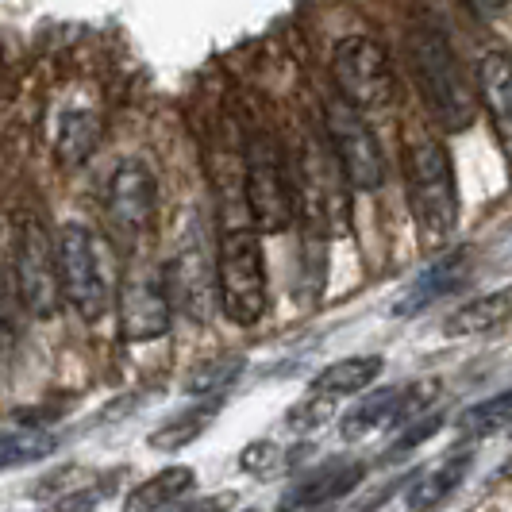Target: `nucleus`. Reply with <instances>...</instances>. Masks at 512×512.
Instances as JSON below:
<instances>
[{"mask_svg": "<svg viewBox=\"0 0 512 512\" xmlns=\"http://www.w3.org/2000/svg\"><path fill=\"white\" fill-rule=\"evenodd\" d=\"M332 409H335L332 397H316V393H312V397H305L301 405H293V409H289L285 424H289L293 432H312V428H320V424L332 416Z\"/></svg>", "mask_w": 512, "mask_h": 512, "instance_id": "393cba45", "label": "nucleus"}, {"mask_svg": "<svg viewBox=\"0 0 512 512\" xmlns=\"http://www.w3.org/2000/svg\"><path fill=\"white\" fill-rule=\"evenodd\" d=\"M409 70L416 77V89L436 116L439 128L462 131L474 124L478 116V97L470 89V77L462 70L459 54L447 43V35L428 24H416L405 39Z\"/></svg>", "mask_w": 512, "mask_h": 512, "instance_id": "f257e3e1", "label": "nucleus"}, {"mask_svg": "<svg viewBox=\"0 0 512 512\" xmlns=\"http://www.w3.org/2000/svg\"><path fill=\"white\" fill-rule=\"evenodd\" d=\"M216 305L231 324L251 328L270 308L266 255L255 231H228L216 251Z\"/></svg>", "mask_w": 512, "mask_h": 512, "instance_id": "20e7f679", "label": "nucleus"}, {"mask_svg": "<svg viewBox=\"0 0 512 512\" xmlns=\"http://www.w3.org/2000/svg\"><path fill=\"white\" fill-rule=\"evenodd\" d=\"M335 93L359 112H378L397 97V74L378 39L370 35H347L332 51Z\"/></svg>", "mask_w": 512, "mask_h": 512, "instance_id": "39448f33", "label": "nucleus"}, {"mask_svg": "<svg viewBox=\"0 0 512 512\" xmlns=\"http://www.w3.org/2000/svg\"><path fill=\"white\" fill-rule=\"evenodd\" d=\"M101 135H104V128L93 112H85V108H70V112H62V120H58L54 158H58L62 166H81V162H89V158L97 154Z\"/></svg>", "mask_w": 512, "mask_h": 512, "instance_id": "dca6fc26", "label": "nucleus"}, {"mask_svg": "<svg viewBox=\"0 0 512 512\" xmlns=\"http://www.w3.org/2000/svg\"><path fill=\"white\" fill-rule=\"evenodd\" d=\"M509 316H512V285H505V289H493L486 297H474L470 305L455 308L447 316L443 332L455 335V339L459 335H486L493 328H501Z\"/></svg>", "mask_w": 512, "mask_h": 512, "instance_id": "a211bd4d", "label": "nucleus"}, {"mask_svg": "<svg viewBox=\"0 0 512 512\" xmlns=\"http://www.w3.org/2000/svg\"><path fill=\"white\" fill-rule=\"evenodd\" d=\"M324 128H328V139H332L343 178L351 181L355 189H366V193L382 189L385 181L382 143H378L374 128L362 120L359 108H351V104L335 93V97L324 101Z\"/></svg>", "mask_w": 512, "mask_h": 512, "instance_id": "423d86ee", "label": "nucleus"}, {"mask_svg": "<svg viewBox=\"0 0 512 512\" xmlns=\"http://www.w3.org/2000/svg\"><path fill=\"white\" fill-rule=\"evenodd\" d=\"M439 424H443V416H439V412H432L428 420H416L409 432H405V436L389 447V459H393V455H405V451H412V447H420L424 439H432L439 432Z\"/></svg>", "mask_w": 512, "mask_h": 512, "instance_id": "bb28decb", "label": "nucleus"}, {"mask_svg": "<svg viewBox=\"0 0 512 512\" xmlns=\"http://www.w3.org/2000/svg\"><path fill=\"white\" fill-rule=\"evenodd\" d=\"M162 278H166L170 305H178L193 324L212 320V285H216V270H212V258H208L201 228H193L185 235V243L178 247L174 262L162 270Z\"/></svg>", "mask_w": 512, "mask_h": 512, "instance_id": "9b49d317", "label": "nucleus"}, {"mask_svg": "<svg viewBox=\"0 0 512 512\" xmlns=\"http://www.w3.org/2000/svg\"><path fill=\"white\" fill-rule=\"evenodd\" d=\"M470 462H474V455L470 451H459V455H451L447 462H439L436 470H428L416 486L409 489V512H436L455 489L462 486V478L470 474Z\"/></svg>", "mask_w": 512, "mask_h": 512, "instance_id": "6ab92c4d", "label": "nucleus"}, {"mask_svg": "<svg viewBox=\"0 0 512 512\" xmlns=\"http://www.w3.org/2000/svg\"><path fill=\"white\" fill-rule=\"evenodd\" d=\"M58 451V439L43 428H20V432H8L0 436V470H16L27 462H39Z\"/></svg>", "mask_w": 512, "mask_h": 512, "instance_id": "5701e85b", "label": "nucleus"}, {"mask_svg": "<svg viewBox=\"0 0 512 512\" xmlns=\"http://www.w3.org/2000/svg\"><path fill=\"white\" fill-rule=\"evenodd\" d=\"M405 193L424 243H443L459 228V189L451 154L436 139H412L405 147Z\"/></svg>", "mask_w": 512, "mask_h": 512, "instance_id": "f03ea898", "label": "nucleus"}, {"mask_svg": "<svg viewBox=\"0 0 512 512\" xmlns=\"http://www.w3.org/2000/svg\"><path fill=\"white\" fill-rule=\"evenodd\" d=\"M16 278H20V301L35 320H51L58 312L62 282H58V251L54 235L35 216L20 231V251H16Z\"/></svg>", "mask_w": 512, "mask_h": 512, "instance_id": "1a4fd4ad", "label": "nucleus"}, {"mask_svg": "<svg viewBox=\"0 0 512 512\" xmlns=\"http://www.w3.org/2000/svg\"><path fill=\"white\" fill-rule=\"evenodd\" d=\"M104 216L112 231L135 251L154 228V174L139 158H124L104 185Z\"/></svg>", "mask_w": 512, "mask_h": 512, "instance_id": "6e6552de", "label": "nucleus"}, {"mask_svg": "<svg viewBox=\"0 0 512 512\" xmlns=\"http://www.w3.org/2000/svg\"><path fill=\"white\" fill-rule=\"evenodd\" d=\"M462 282V251L459 255H447L439 258L436 266H428L424 270V278L412 285L409 297L401 301V308L397 312H420L424 305H432V301H439V297H447V293H455Z\"/></svg>", "mask_w": 512, "mask_h": 512, "instance_id": "412c9836", "label": "nucleus"}, {"mask_svg": "<svg viewBox=\"0 0 512 512\" xmlns=\"http://www.w3.org/2000/svg\"><path fill=\"white\" fill-rule=\"evenodd\" d=\"M247 208L262 231H282L293 220V189L270 135L255 131L247 139Z\"/></svg>", "mask_w": 512, "mask_h": 512, "instance_id": "0eeeda50", "label": "nucleus"}, {"mask_svg": "<svg viewBox=\"0 0 512 512\" xmlns=\"http://www.w3.org/2000/svg\"><path fill=\"white\" fill-rule=\"evenodd\" d=\"M193 482H197L193 466H166V470H158L154 478H147V482H143L139 489H131L128 512L170 509V505H178L181 497L193 489Z\"/></svg>", "mask_w": 512, "mask_h": 512, "instance_id": "aec40b11", "label": "nucleus"}, {"mask_svg": "<svg viewBox=\"0 0 512 512\" xmlns=\"http://www.w3.org/2000/svg\"><path fill=\"white\" fill-rule=\"evenodd\" d=\"M509 428H512V389L470 405L459 416V436L466 439H486V436H497V432H509Z\"/></svg>", "mask_w": 512, "mask_h": 512, "instance_id": "4be33fe9", "label": "nucleus"}, {"mask_svg": "<svg viewBox=\"0 0 512 512\" xmlns=\"http://www.w3.org/2000/svg\"><path fill=\"white\" fill-rule=\"evenodd\" d=\"M247 512H255V509H247Z\"/></svg>", "mask_w": 512, "mask_h": 512, "instance_id": "c756f323", "label": "nucleus"}, {"mask_svg": "<svg viewBox=\"0 0 512 512\" xmlns=\"http://www.w3.org/2000/svg\"><path fill=\"white\" fill-rule=\"evenodd\" d=\"M478 93H482L497 131L512 139V54L489 51L478 62Z\"/></svg>", "mask_w": 512, "mask_h": 512, "instance_id": "4468645a", "label": "nucleus"}, {"mask_svg": "<svg viewBox=\"0 0 512 512\" xmlns=\"http://www.w3.org/2000/svg\"><path fill=\"white\" fill-rule=\"evenodd\" d=\"M382 355H351V359H339L332 366H324L316 378H312V393L316 397H351V393H362L366 385L378 382L382 374Z\"/></svg>", "mask_w": 512, "mask_h": 512, "instance_id": "2eb2a0df", "label": "nucleus"}, {"mask_svg": "<svg viewBox=\"0 0 512 512\" xmlns=\"http://www.w3.org/2000/svg\"><path fill=\"white\" fill-rule=\"evenodd\" d=\"M170 293L166 278L154 270H131L120 285L116 305V328L124 343H151L170 332Z\"/></svg>", "mask_w": 512, "mask_h": 512, "instance_id": "9d476101", "label": "nucleus"}, {"mask_svg": "<svg viewBox=\"0 0 512 512\" xmlns=\"http://www.w3.org/2000/svg\"><path fill=\"white\" fill-rule=\"evenodd\" d=\"M474 16H482V20H493V16H501L505 8H509V0H462Z\"/></svg>", "mask_w": 512, "mask_h": 512, "instance_id": "cd10ccee", "label": "nucleus"}, {"mask_svg": "<svg viewBox=\"0 0 512 512\" xmlns=\"http://www.w3.org/2000/svg\"><path fill=\"white\" fill-rule=\"evenodd\" d=\"M424 393H436V382H416V385H385L378 393H370L366 401H359L355 409L339 420V436L347 443H359V439L385 432V428H397L405 424L412 412L420 409L428 397Z\"/></svg>", "mask_w": 512, "mask_h": 512, "instance_id": "f8f14e48", "label": "nucleus"}, {"mask_svg": "<svg viewBox=\"0 0 512 512\" xmlns=\"http://www.w3.org/2000/svg\"><path fill=\"white\" fill-rule=\"evenodd\" d=\"M362 478H366V466H362V462H347V459L328 462V466L305 474L297 486L285 493V512L316 509V505L339 501V497H347L351 489H359Z\"/></svg>", "mask_w": 512, "mask_h": 512, "instance_id": "ddd939ff", "label": "nucleus"}, {"mask_svg": "<svg viewBox=\"0 0 512 512\" xmlns=\"http://www.w3.org/2000/svg\"><path fill=\"white\" fill-rule=\"evenodd\" d=\"M231 505V497H216V501H197V505H178L174 512H224Z\"/></svg>", "mask_w": 512, "mask_h": 512, "instance_id": "c85d7f7f", "label": "nucleus"}, {"mask_svg": "<svg viewBox=\"0 0 512 512\" xmlns=\"http://www.w3.org/2000/svg\"><path fill=\"white\" fill-rule=\"evenodd\" d=\"M239 374H243V359L224 355V359H216V362H201V366L189 374L185 389H189V393H197V397H220V393H224Z\"/></svg>", "mask_w": 512, "mask_h": 512, "instance_id": "b1692460", "label": "nucleus"}, {"mask_svg": "<svg viewBox=\"0 0 512 512\" xmlns=\"http://www.w3.org/2000/svg\"><path fill=\"white\" fill-rule=\"evenodd\" d=\"M220 409H224V397H205V401L189 405V409L178 412V416H170L162 428H154L147 443H151L154 451L174 455V451H181V447H189V443H197V439L205 436V428L216 420Z\"/></svg>", "mask_w": 512, "mask_h": 512, "instance_id": "f3484780", "label": "nucleus"}, {"mask_svg": "<svg viewBox=\"0 0 512 512\" xmlns=\"http://www.w3.org/2000/svg\"><path fill=\"white\" fill-rule=\"evenodd\" d=\"M54 251H58V282L66 305H74L77 316L89 324L104 320L116 301V278L101 235L85 224H62L54 235Z\"/></svg>", "mask_w": 512, "mask_h": 512, "instance_id": "7ed1b4c3", "label": "nucleus"}, {"mask_svg": "<svg viewBox=\"0 0 512 512\" xmlns=\"http://www.w3.org/2000/svg\"><path fill=\"white\" fill-rule=\"evenodd\" d=\"M278 459H282V447H274L270 439H258V443H251V447L239 455V466L251 470V474H270V470L278 466Z\"/></svg>", "mask_w": 512, "mask_h": 512, "instance_id": "a878e982", "label": "nucleus"}]
</instances>
